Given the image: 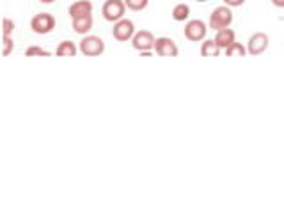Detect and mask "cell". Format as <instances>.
Here are the masks:
<instances>
[{
    "label": "cell",
    "instance_id": "5",
    "mask_svg": "<svg viewBox=\"0 0 284 213\" xmlns=\"http://www.w3.org/2000/svg\"><path fill=\"white\" fill-rule=\"evenodd\" d=\"M183 32H185V38L188 39V41L197 43V41H202V39L206 38L208 27L202 20H190V22L185 25V30H183Z\"/></svg>",
    "mask_w": 284,
    "mask_h": 213
},
{
    "label": "cell",
    "instance_id": "17",
    "mask_svg": "<svg viewBox=\"0 0 284 213\" xmlns=\"http://www.w3.org/2000/svg\"><path fill=\"white\" fill-rule=\"evenodd\" d=\"M124 2V6L128 7V9H131V11H142V9H146L149 4V0H123Z\"/></svg>",
    "mask_w": 284,
    "mask_h": 213
},
{
    "label": "cell",
    "instance_id": "1",
    "mask_svg": "<svg viewBox=\"0 0 284 213\" xmlns=\"http://www.w3.org/2000/svg\"><path fill=\"white\" fill-rule=\"evenodd\" d=\"M231 23H233V13L227 6L215 7L213 13L210 14V28H213V30L227 28Z\"/></svg>",
    "mask_w": 284,
    "mask_h": 213
},
{
    "label": "cell",
    "instance_id": "15",
    "mask_svg": "<svg viewBox=\"0 0 284 213\" xmlns=\"http://www.w3.org/2000/svg\"><path fill=\"white\" fill-rule=\"evenodd\" d=\"M190 16V7L186 4H178V6L172 9V18L176 22H185L186 18Z\"/></svg>",
    "mask_w": 284,
    "mask_h": 213
},
{
    "label": "cell",
    "instance_id": "9",
    "mask_svg": "<svg viewBox=\"0 0 284 213\" xmlns=\"http://www.w3.org/2000/svg\"><path fill=\"white\" fill-rule=\"evenodd\" d=\"M266 48H268V36L265 32H256L249 38V43H247L245 50L251 55H259Z\"/></svg>",
    "mask_w": 284,
    "mask_h": 213
},
{
    "label": "cell",
    "instance_id": "2",
    "mask_svg": "<svg viewBox=\"0 0 284 213\" xmlns=\"http://www.w3.org/2000/svg\"><path fill=\"white\" fill-rule=\"evenodd\" d=\"M80 52L87 57H96L105 52V43L103 39L98 36H85L80 41Z\"/></svg>",
    "mask_w": 284,
    "mask_h": 213
},
{
    "label": "cell",
    "instance_id": "8",
    "mask_svg": "<svg viewBox=\"0 0 284 213\" xmlns=\"http://www.w3.org/2000/svg\"><path fill=\"white\" fill-rule=\"evenodd\" d=\"M153 50L160 57H176L180 53L174 39H170V38H156L155 39V44H153Z\"/></svg>",
    "mask_w": 284,
    "mask_h": 213
},
{
    "label": "cell",
    "instance_id": "13",
    "mask_svg": "<svg viewBox=\"0 0 284 213\" xmlns=\"http://www.w3.org/2000/svg\"><path fill=\"white\" fill-rule=\"evenodd\" d=\"M55 55L59 57H75L77 55V46L73 41H62L55 50Z\"/></svg>",
    "mask_w": 284,
    "mask_h": 213
},
{
    "label": "cell",
    "instance_id": "7",
    "mask_svg": "<svg viewBox=\"0 0 284 213\" xmlns=\"http://www.w3.org/2000/svg\"><path fill=\"white\" fill-rule=\"evenodd\" d=\"M133 34H135V25H133V22H131V20H124V18L117 20L114 28H112V36H114V39H117V41H128V39H131Z\"/></svg>",
    "mask_w": 284,
    "mask_h": 213
},
{
    "label": "cell",
    "instance_id": "24",
    "mask_svg": "<svg viewBox=\"0 0 284 213\" xmlns=\"http://www.w3.org/2000/svg\"><path fill=\"white\" fill-rule=\"evenodd\" d=\"M197 2H206V0H197Z\"/></svg>",
    "mask_w": 284,
    "mask_h": 213
},
{
    "label": "cell",
    "instance_id": "11",
    "mask_svg": "<svg viewBox=\"0 0 284 213\" xmlns=\"http://www.w3.org/2000/svg\"><path fill=\"white\" fill-rule=\"evenodd\" d=\"M213 41L219 44L220 50L227 48V46L235 41V30H231L229 27H227V28H220V30H217V36H215Z\"/></svg>",
    "mask_w": 284,
    "mask_h": 213
},
{
    "label": "cell",
    "instance_id": "6",
    "mask_svg": "<svg viewBox=\"0 0 284 213\" xmlns=\"http://www.w3.org/2000/svg\"><path fill=\"white\" fill-rule=\"evenodd\" d=\"M131 44L133 48L139 50V52H151L153 50V44H155V36L149 30H139L131 36Z\"/></svg>",
    "mask_w": 284,
    "mask_h": 213
},
{
    "label": "cell",
    "instance_id": "10",
    "mask_svg": "<svg viewBox=\"0 0 284 213\" xmlns=\"http://www.w3.org/2000/svg\"><path fill=\"white\" fill-rule=\"evenodd\" d=\"M91 13H93V4H91V0H78V2H75V4H71L69 9H68V14H69L71 18L91 14Z\"/></svg>",
    "mask_w": 284,
    "mask_h": 213
},
{
    "label": "cell",
    "instance_id": "3",
    "mask_svg": "<svg viewBox=\"0 0 284 213\" xmlns=\"http://www.w3.org/2000/svg\"><path fill=\"white\" fill-rule=\"evenodd\" d=\"M126 6L123 0H107L101 7V14L107 22H117L124 16Z\"/></svg>",
    "mask_w": 284,
    "mask_h": 213
},
{
    "label": "cell",
    "instance_id": "14",
    "mask_svg": "<svg viewBox=\"0 0 284 213\" xmlns=\"http://www.w3.org/2000/svg\"><path fill=\"white\" fill-rule=\"evenodd\" d=\"M219 53H220V48L213 39H206V41L201 44V55L202 57H217Z\"/></svg>",
    "mask_w": 284,
    "mask_h": 213
},
{
    "label": "cell",
    "instance_id": "22",
    "mask_svg": "<svg viewBox=\"0 0 284 213\" xmlns=\"http://www.w3.org/2000/svg\"><path fill=\"white\" fill-rule=\"evenodd\" d=\"M272 4L277 7H284V0H272Z\"/></svg>",
    "mask_w": 284,
    "mask_h": 213
},
{
    "label": "cell",
    "instance_id": "16",
    "mask_svg": "<svg viewBox=\"0 0 284 213\" xmlns=\"http://www.w3.org/2000/svg\"><path fill=\"white\" fill-rule=\"evenodd\" d=\"M226 50V55L227 57H233V55H238V57H243V55L247 53V50H245V46L241 43H236V41H233V43L227 46V48H224Z\"/></svg>",
    "mask_w": 284,
    "mask_h": 213
},
{
    "label": "cell",
    "instance_id": "19",
    "mask_svg": "<svg viewBox=\"0 0 284 213\" xmlns=\"http://www.w3.org/2000/svg\"><path fill=\"white\" fill-rule=\"evenodd\" d=\"M13 46H14V43H13L11 36H4V50H2V53L9 55L13 52Z\"/></svg>",
    "mask_w": 284,
    "mask_h": 213
},
{
    "label": "cell",
    "instance_id": "4",
    "mask_svg": "<svg viewBox=\"0 0 284 213\" xmlns=\"http://www.w3.org/2000/svg\"><path fill=\"white\" fill-rule=\"evenodd\" d=\"M30 28L36 34H48L55 28V18L50 13H39L30 20Z\"/></svg>",
    "mask_w": 284,
    "mask_h": 213
},
{
    "label": "cell",
    "instance_id": "12",
    "mask_svg": "<svg viewBox=\"0 0 284 213\" xmlns=\"http://www.w3.org/2000/svg\"><path fill=\"white\" fill-rule=\"evenodd\" d=\"M93 28V16L91 14H84V16L73 18V30L78 34H85Z\"/></svg>",
    "mask_w": 284,
    "mask_h": 213
},
{
    "label": "cell",
    "instance_id": "21",
    "mask_svg": "<svg viewBox=\"0 0 284 213\" xmlns=\"http://www.w3.org/2000/svg\"><path fill=\"white\" fill-rule=\"evenodd\" d=\"M224 4L227 7H238L241 4H245V0H224Z\"/></svg>",
    "mask_w": 284,
    "mask_h": 213
},
{
    "label": "cell",
    "instance_id": "18",
    "mask_svg": "<svg viewBox=\"0 0 284 213\" xmlns=\"http://www.w3.org/2000/svg\"><path fill=\"white\" fill-rule=\"evenodd\" d=\"M25 55L27 57H34V55H41V57H50V52L48 50H43V48H39V46H28L27 50H25Z\"/></svg>",
    "mask_w": 284,
    "mask_h": 213
},
{
    "label": "cell",
    "instance_id": "23",
    "mask_svg": "<svg viewBox=\"0 0 284 213\" xmlns=\"http://www.w3.org/2000/svg\"><path fill=\"white\" fill-rule=\"evenodd\" d=\"M39 2H43V4H52L53 0H39Z\"/></svg>",
    "mask_w": 284,
    "mask_h": 213
},
{
    "label": "cell",
    "instance_id": "20",
    "mask_svg": "<svg viewBox=\"0 0 284 213\" xmlns=\"http://www.w3.org/2000/svg\"><path fill=\"white\" fill-rule=\"evenodd\" d=\"M13 30H14V22L9 20V18H6V20H4V36H11Z\"/></svg>",
    "mask_w": 284,
    "mask_h": 213
}]
</instances>
